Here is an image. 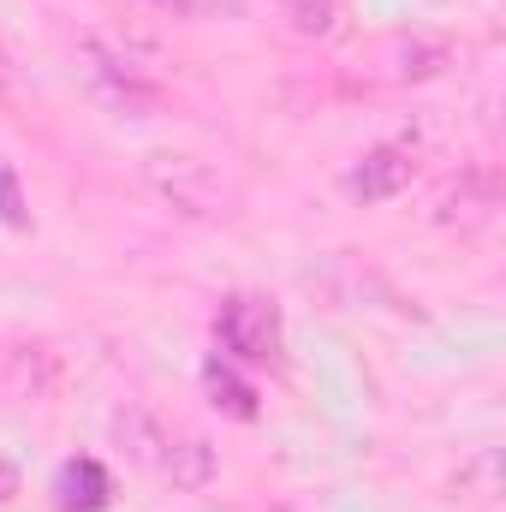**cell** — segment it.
I'll use <instances>...</instances> for the list:
<instances>
[{"mask_svg": "<svg viewBox=\"0 0 506 512\" xmlns=\"http://www.w3.org/2000/svg\"><path fill=\"white\" fill-rule=\"evenodd\" d=\"M149 6H161V12H191V0H149Z\"/></svg>", "mask_w": 506, "mask_h": 512, "instance_id": "cell-11", "label": "cell"}, {"mask_svg": "<svg viewBox=\"0 0 506 512\" xmlns=\"http://www.w3.org/2000/svg\"><path fill=\"white\" fill-rule=\"evenodd\" d=\"M447 42H429V36H387L370 54H358V72L370 84H429L447 72Z\"/></svg>", "mask_w": 506, "mask_h": 512, "instance_id": "cell-2", "label": "cell"}, {"mask_svg": "<svg viewBox=\"0 0 506 512\" xmlns=\"http://www.w3.org/2000/svg\"><path fill=\"white\" fill-rule=\"evenodd\" d=\"M0 78H6V54H0Z\"/></svg>", "mask_w": 506, "mask_h": 512, "instance_id": "cell-12", "label": "cell"}, {"mask_svg": "<svg viewBox=\"0 0 506 512\" xmlns=\"http://www.w3.org/2000/svg\"><path fill=\"white\" fill-rule=\"evenodd\" d=\"M280 12L292 36H334V0H286Z\"/></svg>", "mask_w": 506, "mask_h": 512, "instance_id": "cell-7", "label": "cell"}, {"mask_svg": "<svg viewBox=\"0 0 506 512\" xmlns=\"http://www.w3.org/2000/svg\"><path fill=\"white\" fill-rule=\"evenodd\" d=\"M215 346L233 364H274L280 358V310L256 292H233L215 310Z\"/></svg>", "mask_w": 506, "mask_h": 512, "instance_id": "cell-1", "label": "cell"}, {"mask_svg": "<svg viewBox=\"0 0 506 512\" xmlns=\"http://www.w3.org/2000/svg\"><path fill=\"white\" fill-rule=\"evenodd\" d=\"M54 501L60 512H102L114 501V477H108V465L102 459H66L60 465V477H54Z\"/></svg>", "mask_w": 506, "mask_h": 512, "instance_id": "cell-4", "label": "cell"}, {"mask_svg": "<svg viewBox=\"0 0 506 512\" xmlns=\"http://www.w3.org/2000/svg\"><path fill=\"white\" fill-rule=\"evenodd\" d=\"M167 477H173V489H203L209 477H215V447L209 441H179V447H167Z\"/></svg>", "mask_w": 506, "mask_h": 512, "instance_id": "cell-6", "label": "cell"}, {"mask_svg": "<svg viewBox=\"0 0 506 512\" xmlns=\"http://www.w3.org/2000/svg\"><path fill=\"white\" fill-rule=\"evenodd\" d=\"M120 429H131V459H137V465H155V459H161L155 447H167V441L149 429V417H137V411H131V417H120Z\"/></svg>", "mask_w": 506, "mask_h": 512, "instance_id": "cell-9", "label": "cell"}, {"mask_svg": "<svg viewBox=\"0 0 506 512\" xmlns=\"http://www.w3.org/2000/svg\"><path fill=\"white\" fill-rule=\"evenodd\" d=\"M411 173H417L411 149H399V143H376V149L346 173V197H352V203H387V197H399V191L411 185Z\"/></svg>", "mask_w": 506, "mask_h": 512, "instance_id": "cell-3", "label": "cell"}, {"mask_svg": "<svg viewBox=\"0 0 506 512\" xmlns=\"http://www.w3.org/2000/svg\"><path fill=\"white\" fill-rule=\"evenodd\" d=\"M0 221L6 227H30V209H24V191H18V173L0 161Z\"/></svg>", "mask_w": 506, "mask_h": 512, "instance_id": "cell-8", "label": "cell"}, {"mask_svg": "<svg viewBox=\"0 0 506 512\" xmlns=\"http://www.w3.org/2000/svg\"><path fill=\"white\" fill-rule=\"evenodd\" d=\"M12 495H18V471L0 459V501H12Z\"/></svg>", "mask_w": 506, "mask_h": 512, "instance_id": "cell-10", "label": "cell"}, {"mask_svg": "<svg viewBox=\"0 0 506 512\" xmlns=\"http://www.w3.org/2000/svg\"><path fill=\"white\" fill-rule=\"evenodd\" d=\"M203 393H209V405H215V411H227V417H239V423H251L256 411H262V405H256V387L245 382V376H239V364H233V358H221V352L203 364Z\"/></svg>", "mask_w": 506, "mask_h": 512, "instance_id": "cell-5", "label": "cell"}]
</instances>
